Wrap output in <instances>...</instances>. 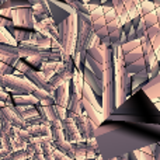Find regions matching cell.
Segmentation results:
<instances>
[{"label": "cell", "mask_w": 160, "mask_h": 160, "mask_svg": "<svg viewBox=\"0 0 160 160\" xmlns=\"http://www.w3.org/2000/svg\"><path fill=\"white\" fill-rule=\"evenodd\" d=\"M82 2H84V3H90L91 0H82Z\"/></svg>", "instance_id": "cell-44"}, {"label": "cell", "mask_w": 160, "mask_h": 160, "mask_svg": "<svg viewBox=\"0 0 160 160\" xmlns=\"http://www.w3.org/2000/svg\"><path fill=\"white\" fill-rule=\"evenodd\" d=\"M56 31H58V41L61 42L62 47V55H72L75 51L76 44V32H78V16L76 11L70 13L65 20L59 21L56 24Z\"/></svg>", "instance_id": "cell-2"}, {"label": "cell", "mask_w": 160, "mask_h": 160, "mask_svg": "<svg viewBox=\"0 0 160 160\" xmlns=\"http://www.w3.org/2000/svg\"><path fill=\"white\" fill-rule=\"evenodd\" d=\"M133 28H135V34H136V37H138V38H141L142 35H145V34H146V25H145V22H143V20H142V17L139 18L138 24H136Z\"/></svg>", "instance_id": "cell-30"}, {"label": "cell", "mask_w": 160, "mask_h": 160, "mask_svg": "<svg viewBox=\"0 0 160 160\" xmlns=\"http://www.w3.org/2000/svg\"><path fill=\"white\" fill-rule=\"evenodd\" d=\"M0 27L10 28V27H14V25H13V21H11L10 18H6V17L0 16Z\"/></svg>", "instance_id": "cell-35"}, {"label": "cell", "mask_w": 160, "mask_h": 160, "mask_svg": "<svg viewBox=\"0 0 160 160\" xmlns=\"http://www.w3.org/2000/svg\"><path fill=\"white\" fill-rule=\"evenodd\" d=\"M3 105H4V101H2V100H0V108H2Z\"/></svg>", "instance_id": "cell-43"}, {"label": "cell", "mask_w": 160, "mask_h": 160, "mask_svg": "<svg viewBox=\"0 0 160 160\" xmlns=\"http://www.w3.org/2000/svg\"><path fill=\"white\" fill-rule=\"evenodd\" d=\"M160 32V25H159V22L158 24H153V25H150V27H148L146 28V35L149 37H153V35H156V34H159Z\"/></svg>", "instance_id": "cell-33"}, {"label": "cell", "mask_w": 160, "mask_h": 160, "mask_svg": "<svg viewBox=\"0 0 160 160\" xmlns=\"http://www.w3.org/2000/svg\"><path fill=\"white\" fill-rule=\"evenodd\" d=\"M0 114H2V117L11 125V127H20V128L24 127V119L13 110V107L3 105V107L0 108Z\"/></svg>", "instance_id": "cell-13"}, {"label": "cell", "mask_w": 160, "mask_h": 160, "mask_svg": "<svg viewBox=\"0 0 160 160\" xmlns=\"http://www.w3.org/2000/svg\"><path fill=\"white\" fill-rule=\"evenodd\" d=\"M0 2H4V0H0Z\"/></svg>", "instance_id": "cell-47"}, {"label": "cell", "mask_w": 160, "mask_h": 160, "mask_svg": "<svg viewBox=\"0 0 160 160\" xmlns=\"http://www.w3.org/2000/svg\"><path fill=\"white\" fill-rule=\"evenodd\" d=\"M61 125L62 129H63L65 139L68 142H84V139L82 138V135L79 133L78 128H76L75 121L70 117H65L63 119H61Z\"/></svg>", "instance_id": "cell-9"}, {"label": "cell", "mask_w": 160, "mask_h": 160, "mask_svg": "<svg viewBox=\"0 0 160 160\" xmlns=\"http://www.w3.org/2000/svg\"><path fill=\"white\" fill-rule=\"evenodd\" d=\"M2 119H3V117H2V114H0V122H2Z\"/></svg>", "instance_id": "cell-45"}, {"label": "cell", "mask_w": 160, "mask_h": 160, "mask_svg": "<svg viewBox=\"0 0 160 160\" xmlns=\"http://www.w3.org/2000/svg\"><path fill=\"white\" fill-rule=\"evenodd\" d=\"M39 104L41 105H51V104H55V100H53V97H49V98H47V100L39 101Z\"/></svg>", "instance_id": "cell-38"}, {"label": "cell", "mask_w": 160, "mask_h": 160, "mask_svg": "<svg viewBox=\"0 0 160 160\" xmlns=\"http://www.w3.org/2000/svg\"><path fill=\"white\" fill-rule=\"evenodd\" d=\"M14 105H37L38 100L37 97H34L31 93H25V94H11Z\"/></svg>", "instance_id": "cell-16"}, {"label": "cell", "mask_w": 160, "mask_h": 160, "mask_svg": "<svg viewBox=\"0 0 160 160\" xmlns=\"http://www.w3.org/2000/svg\"><path fill=\"white\" fill-rule=\"evenodd\" d=\"M8 153H10L8 150H6V149H3V148H0V159H4L6 156L8 155Z\"/></svg>", "instance_id": "cell-39"}, {"label": "cell", "mask_w": 160, "mask_h": 160, "mask_svg": "<svg viewBox=\"0 0 160 160\" xmlns=\"http://www.w3.org/2000/svg\"><path fill=\"white\" fill-rule=\"evenodd\" d=\"M55 107V111H56V115H58L59 119H63L66 117V107H62V105H58V104H53Z\"/></svg>", "instance_id": "cell-34"}, {"label": "cell", "mask_w": 160, "mask_h": 160, "mask_svg": "<svg viewBox=\"0 0 160 160\" xmlns=\"http://www.w3.org/2000/svg\"><path fill=\"white\" fill-rule=\"evenodd\" d=\"M11 21H13L14 27L25 28V30H32V28H34V18H32L31 6H28V7H17V8H13Z\"/></svg>", "instance_id": "cell-6"}, {"label": "cell", "mask_w": 160, "mask_h": 160, "mask_svg": "<svg viewBox=\"0 0 160 160\" xmlns=\"http://www.w3.org/2000/svg\"><path fill=\"white\" fill-rule=\"evenodd\" d=\"M70 84H72V91H75L79 97H82L83 84H84L82 70H79L75 68V70H73V73H72V79H70Z\"/></svg>", "instance_id": "cell-18"}, {"label": "cell", "mask_w": 160, "mask_h": 160, "mask_svg": "<svg viewBox=\"0 0 160 160\" xmlns=\"http://www.w3.org/2000/svg\"><path fill=\"white\" fill-rule=\"evenodd\" d=\"M102 118L107 119L110 114L115 111V94H114V68H112V52L111 47H104V63H102Z\"/></svg>", "instance_id": "cell-1"}, {"label": "cell", "mask_w": 160, "mask_h": 160, "mask_svg": "<svg viewBox=\"0 0 160 160\" xmlns=\"http://www.w3.org/2000/svg\"><path fill=\"white\" fill-rule=\"evenodd\" d=\"M153 2V4L156 6V7H160V0H152Z\"/></svg>", "instance_id": "cell-41"}, {"label": "cell", "mask_w": 160, "mask_h": 160, "mask_svg": "<svg viewBox=\"0 0 160 160\" xmlns=\"http://www.w3.org/2000/svg\"><path fill=\"white\" fill-rule=\"evenodd\" d=\"M17 49H18L20 58H27V56H31V55H37V53L41 51L35 44H32V42H30V41L18 42V44H17Z\"/></svg>", "instance_id": "cell-14"}, {"label": "cell", "mask_w": 160, "mask_h": 160, "mask_svg": "<svg viewBox=\"0 0 160 160\" xmlns=\"http://www.w3.org/2000/svg\"><path fill=\"white\" fill-rule=\"evenodd\" d=\"M139 7H141V16H143V14H146V13H149V11L155 10L156 6L153 4L152 0H141Z\"/></svg>", "instance_id": "cell-26"}, {"label": "cell", "mask_w": 160, "mask_h": 160, "mask_svg": "<svg viewBox=\"0 0 160 160\" xmlns=\"http://www.w3.org/2000/svg\"><path fill=\"white\" fill-rule=\"evenodd\" d=\"M141 90L149 97L152 102H158L160 97V75L152 76L146 80V83L141 84Z\"/></svg>", "instance_id": "cell-8"}, {"label": "cell", "mask_w": 160, "mask_h": 160, "mask_svg": "<svg viewBox=\"0 0 160 160\" xmlns=\"http://www.w3.org/2000/svg\"><path fill=\"white\" fill-rule=\"evenodd\" d=\"M62 83H63V79L59 76V73H53V75L51 76L49 79H48V84H49L51 87L53 88V90H55L58 86H61Z\"/></svg>", "instance_id": "cell-28"}, {"label": "cell", "mask_w": 160, "mask_h": 160, "mask_svg": "<svg viewBox=\"0 0 160 160\" xmlns=\"http://www.w3.org/2000/svg\"><path fill=\"white\" fill-rule=\"evenodd\" d=\"M125 70H127L129 75H133V73H139L142 70H146V63H145V59L141 58L138 61L132 62V63L125 65Z\"/></svg>", "instance_id": "cell-23"}, {"label": "cell", "mask_w": 160, "mask_h": 160, "mask_svg": "<svg viewBox=\"0 0 160 160\" xmlns=\"http://www.w3.org/2000/svg\"><path fill=\"white\" fill-rule=\"evenodd\" d=\"M82 107L84 110V114L96 124V127H100L101 122L104 121L102 118V112H101V105L97 101V96L93 93L90 87L87 84H83V90H82Z\"/></svg>", "instance_id": "cell-3"}, {"label": "cell", "mask_w": 160, "mask_h": 160, "mask_svg": "<svg viewBox=\"0 0 160 160\" xmlns=\"http://www.w3.org/2000/svg\"><path fill=\"white\" fill-rule=\"evenodd\" d=\"M68 111H72L75 114H83V107H82V100L75 91H69V98H68Z\"/></svg>", "instance_id": "cell-17"}, {"label": "cell", "mask_w": 160, "mask_h": 160, "mask_svg": "<svg viewBox=\"0 0 160 160\" xmlns=\"http://www.w3.org/2000/svg\"><path fill=\"white\" fill-rule=\"evenodd\" d=\"M59 62V61H58ZM58 62H53V61H47V62H42L41 65H39V68L38 69L41 70V73L44 75V78L45 79H49L51 76L53 75V73L56 72V63Z\"/></svg>", "instance_id": "cell-21"}, {"label": "cell", "mask_w": 160, "mask_h": 160, "mask_svg": "<svg viewBox=\"0 0 160 160\" xmlns=\"http://www.w3.org/2000/svg\"><path fill=\"white\" fill-rule=\"evenodd\" d=\"M7 96H8V93L6 90H0V100H2V101H4V98Z\"/></svg>", "instance_id": "cell-40"}, {"label": "cell", "mask_w": 160, "mask_h": 160, "mask_svg": "<svg viewBox=\"0 0 160 160\" xmlns=\"http://www.w3.org/2000/svg\"><path fill=\"white\" fill-rule=\"evenodd\" d=\"M52 155H53V160H69L70 158L66 155V153H63L62 150L56 149L55 146H53V150H52Z\"/></svg>", "instance_id": "cell-32"}, {"label": "cell", "mask_w": 160, "mask_h": 160, "mask_svg": "<svg viewBox=\"0 0 160 160\" xmlns=\"http://www.w3.org/2000/svg\"><path fill=\"white\" fill-rule=\"evenodd\" d=\"M0 62H2V61H0ZM2 72H3V75H13L14 68L10 66V65H7V63H3V62H2Z\"/></svg>", "instance_id": "cell-37"}, {"label": "cell", "mask_w": 160, "mask_h": 160, "mask_svg": "<svg viewBox=\"0 0 160 160\" xmlns=\"http://www.w3.org/2000/svg\"><path fill=\"white\" fill-rule=\"evenodd\" d=\"M38 56L42 62H47V61H53V62H58L62 59V53L61 52H55V51H51V49H47V51H39L38 52Z\"/></svg>", "instance_id": "cell-24"}, {"label": "cell", "mask_w": 160, "mask_h": 160, "mask_svg": "<svg viewBox=\"0 0 160 160\" xmlns=\"http://www.w3.org/2000/svg\"><path fill=\"white\" fill-rule=\"evenodd\" d=\"M69 91H70V80H66V82H63L61 86H58V87L55 88V91H53L55 104L66 107L68 98H69Z\"/></svg>", "instance_id": "cell-12"}, {"label": "cell", "mask_w": 160, "mask_h": 160, "mask_svg": "<svg viewBox=\"0 0 160 160\" xmlns=\"http://www.w3.org/2000/svg\"><path fill=\"white\" fill-rule=\"evenodd\" d=\"M20 59V56L18 55H14V56H3V55H0V61L3 62V63H7V65H10V66H16V63H17V61Z\"/></svg>", "instance_id": "cell-31"}, {"label": "cell", "mask_w": 160, "mask_h": 160, "mask_svg": "<svg viewBox=\"0 0 160 160\" xmlns=\"http://www.w3.org/2000/svg\"><path fill=\"white\" fill-rule=\"evenodd\" d=\"M72 152L75 159H86V142H72Z\"/></svg>", "instance_id": "cell-25"}, {"label": "cell", "mask_w": 160, "mask_h": 160, "mask_svg": "<svg viewBox=\"0 0 160 160\" xmlns=\"http://www.w3.org/2000/svg\"><path fill=\"white\" fill-rule=\"evenodd\" d=\"M159 14H160V7H156L155 10H152V11H149V13L141 16L142 20H143V22H145V25H146V28L150 27V25H153V24H158L159 22Z\"/></svg>", "instance_id": "cell-22"}, {"label": "cell", "mask_w": 160, "mask_h": 160, "mask_svg": "<svg viewBox=\"0 0 160 160\" xmlns=\"http://www.w3.org/2000/svg\"><path fill=\"white\" fill-rule=\"evenodd\" d=\"M87 7L90 10V21H91V27L93 31L100 39L102 37L108 35L107 31V24H105V18H104V13H102V7L98 3H87Z\"/></svg>", "instance_id": "cell-5"}, {"label": "cell", "mask_w": 160, "mask_h": 160, "mask_svg": "<svg viewBox=\"0 0 160 160\" xmlns=\"http://www.w3.org/2000/svg\"><path fill=\"white\" fill-rule=\"evenodd\" d=\"M121 51H122V58H124V63H132V62L138 61V59L143 58L141 48V39L136 38L132 41H127L121 44Z\"/></svg>", "instance_id": "cell-7"}, {"label": "cell", "mask_w": 160, "mask_h": 160, "mask_svg": "<svg viewBox=\"0 0 160 160\" xmlns=\"http://www.w3.org/2000/svg\"><path fill=\"white\" fill-rule=\"evenodd\" d=\"M0 16L6 17V18H10L13 16V8H6V7H0Z\"/></svg>", "instance_id": "cell-36"}, {"label": "cell", "mask_w": 160, "mask_h": 160, "mask_svg": "<svg viewBox=\"0 0 160 160\" xmlns=\"http://www.w3.org/2000/svg\"><path fill=\"white\" fill-rule=\"evenodd\" d=\"M100 2H101V4H102V3H104V2H107V0H100Z\"/></svg>", "instance_id": "cell-46"}, {"label": "cell", "mask_w": 160, "mask_h": 160, "mask_svg": "<svg viewBox=\"0 0 160 160\" xmlns=\"http://www.w3.org/2000/svg\"><path fill=\"white\" fill-rule=\"evenodd\" d=\"M82 73H83V80H84L86 84L93 90V93L96 94L97 97H101V93H102V82H101V79H98L90 69H88V68H86V66L83 68Z\"/></svg>", "instance_id": "cell-11"}, {"label": "cell", "mask_w": 160, "mask_h": 160, "mask_svg": "<svg viewBox=\"0 0 160 160\" xmlns=\"http://www.w3.org/2000/svg\"><path fill=\"white\" fill-rule=\"evenodd\" d=\"M149 39H150V44H152L156 56H158V59H160V32L156 34V35H153V37H150Z\"/></svg>", "instance_id": "cell-27"}, {"label": "cell", "mask_w": 160, "mask_h": 160, "mask_svg": "<svg viewBox=\"0 0 160 160\" xmlns=\"http://www.w3.org/2000/svg\"><path fill=\"white\" fill-rule=\"evenodd\" d=\"M149 79V73L148 70H142L139 73H133L131 75V96L132 93H138L141 91V84Z\"/></svg>", "instance_id": "cell-15"}, {"label": "cell", "mask_w": 160, "mask_h": 160, "mask_svg": "<svg viewBox=\"0 0 160 160\" xmlns=\"http://www.w3.org/2000/svg\"><path fill=\"white\" fill-rule=\"evenodd\" d=\"M111 3H112V7H114V10L117 11V14H118L119 21H121V25H122L127 20H129L128 18V11H127V8H125L124 2H122V0H111Z\"/></svg>", "instance_id": "cell-20"}, {"label": "cell", "mask_w": 160, "mask_h": 160, "mask_svg": "<svg viewBox=\"0 0 160 160\" xmlns=\"http://www.w3.org/2000/svg\"><path fill=\"white\" fill-rule=\"evenodd\" d=\"M0 86L10 91L11 94L31 93L35 88V86L27 78H20L16 75H0Z\"/></svg>", "instance_id": "cell-4"}, {"label": "cell", "mask_w": 160, "mask_h": 160, "mask_svg": "<svg viewBox=\"0 0 160 160\" xmlns=\"http://www.w3.org/2000/svg\"><path fill=\"white\" fill-rule=\"evenodd\" d=\"M25 62H27V63L30 65L31 68H34V69H38V68H39V65L42 63V61H41V59H39L38 53H37V55L27 56V58H25Z\"/></svg>", "instance_id": "cell-29"}, {"label": "cell", "mask_w": 160, "mask_h": 160, "mask_svg": "<svg viewBox=\"0 0 160 160\" xmlns=\"http://www.w3.org/2000/svg\"><path fill=\"white\" fill-rule=\"evenodd\" d=\"M10 31V34L13 35V38L16 39V42H22V41H30L31 31L32 30H25V28H18V27H10L7 28Z\"/></svg>", "instance_id": "cell-19"}, {"label": "cell", "mask_w": 160, "mask_h": 160, "mask_svg": "<svg viewBox=\"0 0 160 160\" xmlns=\"http://www.w3.org/2000/svg\"><path fill=\"white\" fill-rule=\"evenodd\" d=\"M139 39H141V48H142V53H143V59H145L146 70H148L155 62H158L159 59H158V56H156L155 51H153V47H152V44H150L149 37L145 34V35H142Z\"/></svg>", "instance_id": "cell-10"}, {"label": "cell", "mask_w": 160, "mask_h": 160, "mask_svg": "<svg viewBox=\"0 0 160 160\" xmlns=\"http://www.w3.org/2000/svg\"><path fill=\"white\" fill-rule=\"evenodd\" d=\"M28 3H30V4H34V3H38V0H28Z\"/></svg>", "instance_id": "cell-42"}]
</instances>
